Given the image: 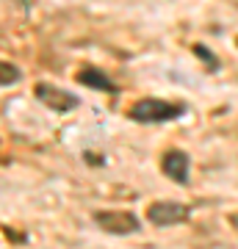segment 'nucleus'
Wrapping results in <instances>:
<instances>
[{
	"mask_svg": "<svg viewBox=\"0 0 238 249\" xmlns=\"http://www.w3.org/2000/svg\"><path fill=\"white\" fill-rule=\"evenodd\" d=\"M185 114L183 103H169V100H158V97H144L136 100L128 111L133 122L141 124H161V122H172V119H180Z\"/></svg>",
	"mask_w": 238,
	"mask_h": 249,
	"instance_id": "nucleus-1",
	"label": "nucleus"
},
{
	"mask_svg": "<svg viewBox=\"0 0 238 249\" xmlns=\"http://www.w3.org/2000/svg\"><path fill=\"white\" fill-rule=\"evenodd\" d=\"M34 97L39 100L42 106H47L50 111H55V114H70V111H75V108L80 106L78 94H72V91L61 89V86H55V83H44V80H39L34 86Z\"/></svg>",
	"mask_w": 238,
	"mask_h": 249,
	"instance_id": "nucleus-2",
	"label": "nucleus"
},
{
	"mask_svg": "<svg viewBox=\"0 0 238 249\" xmlns=\"http://www.w3.org/2000/svg\"><path fill=\"white\" fill-rule=\"evenodd\" d=\"M191 216V208L183 202H172V199H158V202L147 205V219H150L155 227H172V224H180Z\"/></svg>",
	"mask_w": 238,
	"mask_h": 249,
	"instance_id": "nucleus-3",
	"label": "nucleus"
},
{
	"mask_svg": "<svg viewBox=\"0 0 238 249\" xmlns=\"http://www.w3.org/2000/svg\"><path fill=\"white\" fill-rule=\"evenodd\" d=\"M94 224L100 230L111 232V235H130V232H139L141 224L139 219L128 211H97L94 213Z\"/></svg>",
	"mask_w": 238,
	"mask_h": 249,
	"instance_id": "nucleus-4",
	"label": "nucleus"
},
{
	"mask_svg": "<svg viewBox=\"0 0 238 249\" xmlns=\"http://www.w3.org/2000/svg\"><path fill=\"white\" fill-rule=\"evenodd\" d=\"M188 169H191V158L183 150H166L161 155V172L166 175L172 183L185 186L188 183Z\"/></svg>",
	"mask_w": 238,
	"mask_h": 249,
	"instance_id": "nucleus-5",
	"label": "nucleus"
},
{
	"mask_svg": "<svg viewBox=\"0 0 238 249\" xmlns=\"http://www.w3.org/2000/svg\"><path fill=\"white\" fill-rule=\"evenodd\" d=\"M75 80H78L80 86H89V89L106 91V94H116V91H119V86H116L114 80L108 78L106 72L100 70V67H92V64L80 67L78 75H75Z\"/></svg>",
	"mask_w": 238,
	"mask_h": 249,
	"instance_id": "nucleus-6",
	"label": "nucleus"
},
{
	"mask_svg": "<svg viewBox=\"0 0 238 249\" xmlns=\"http://www.w3.org/2000/svg\"><path fill=\"white\" fill-rule=\"evenodd\" d=\"M22 78L19 67H14L11 61H0V86H14Z\"/></svg>",
	"mask_w": 238,
	"mask_h": 249,
	"instance_id": "nucleus-7",
	"label": "nucleus"
},
{
	"mask_svg": "<svg viewBox=\"0 0 238 249\" xmlns=\"http://www.w3.org/2000/svg\"><path fill=\"white\" fill-rule=\"evenodd\" d=\"M194 53L200 55V58H205V61H208V70H211V72H219V58H216V55H213L205 45H194Z\"/></svg>",
	"mask_w": 238,
	"mask_h": 249,
	"instance_id": "nucleus-8",
	"label": "nucleus"
},
{
	"mask_svg": "<svg viewBox=\"0 0 238 249\" xmlns=\"http://www.w3.org/2000/svg\"><path fill=\"white\" fill-rule=\"evenodd\" d=\"M17 3H19V6H25V9H28V0H17Z\"/></svg>",
	"mask_w": 238,
	"mask_h": 249,
	"instance_id": "nucleus-9",
	"label": "nucleus"
},
{
	"mask_svg": "<svg viewBox=\"0 0 238 249\" xmlns=\"http://www.w3.org/2000/svg\"><path fill=\"white\" fill-rule=\"evenodd\" d=\"M236 47H238V36H236Z\"/></svg>",
	"mask_w": 238,
	"mask_h": 249,
	"instance_id": "nucleus-10",
	"label": "nucleus"
}]
</instances>
